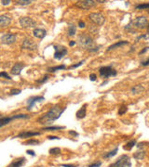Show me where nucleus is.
I'll return each mask as SVG.
<instances>
[{"label":"nucleus","instance_id":"f257e3e1","mask_svg":"<svg viewBox=\"0 0 149 167\" xmlns=\"http://www.w3.org/2000/svg\"><path fill=\"white\" fill-rule=\"evenodd\" d=\"M65 108L64 107H60V106H53L50 108L45 114H43L37 119V123H39L40 125H50L52 122H54L61 117V115L64 112Z\"/></svg>","mask_w":149,"mask_h":167},{"label":"nucleus","instance_id":"f03ea898","mask_svg":"<svg viewBox=\"0 0 149 167\" xmlns=\"http://www.w3.org/2000/svg\"><path fill=\"white\" fill-rule=\"evenodd\" d=\"M78 45L83 47V49H87L88 51H90V53H96L98 52L101 46H96L94 45L93 39L91 38L89 35L87 33H82L78 36Z\"/></svg>","mask_w":149,"mask_h":167},{"label":"nucleus","instance_id":"7ed1b4c3","mask_svg":"<svg viewBox=\"0 0 149 167\" xmlns=\"http://www.w3.org/2000/svg\"><path fill=\"white\" fill-rule=\"evenodd\" d=\"M30 115H27V114H16V115L13 116H6V117H0V128H2L4 126L8 125V123H10L13 120L15 119H29Z\"/></svg>","mask_w":149,"mask_h":167},{"label":"nucleus","instance_id":"20e7f679","mask_svg":"<svg viewBox=\"0 0 149 167\" xmlns=\"http://www.w3.org/2000/svg\"><path fill=\"white\" fill-rule=\"evenodd\" d=\"M99 74L101 77L107 79L109 77H114L118 74L116 69H114L112 66H103L99 69Z\"/></svg>","mask_w":149,"mask_h":167},{"label":"nucleus","instance_id":"39448f33","mask_svg":"<svg viewBox=\"0 0 149 167\" xmlns=\"http://www.w3.org/2000/svg\"><path fill=\"white\" fill-rule=\"evenodd\" d=\"M109 167H132L131 158L126 154L121 155L117 160V161H115L114 164H110Z\"/></svg>","mask_w":149,"mask_h":167},{"label":"nucleus","instance_id":"423d86ee","mask_svg":"<svg viewBox=\"0 0 149 167\" xmlns=\"http://www.w3.org/2000/svg\"><path fill=\"white\" fill-rule=\"evenodd\" d=\"M90 21L94 23L95 25H98V26H102L104 21H105V18L103 15L102 13L100 12H94V13H90Z\"/></svg>","mask_w":149,"mask_h":167},{"label":"nucleus","instance_id":"0eeeda50","mask_svg":"<svg viewBox=\"0 0 149 167\" xmlns=\"http://www.w3.org/2000/svg\"><path fill=\"white\" fill-rule=\"evenodd\" d=\"M97 1H92V0H83V1H78L75 6L80 9H85V10H89V9L92 8L96 6Z\"/></svg>","mask_w":149,"mask_h":167},{"label":"nucleus","instance_id":"6e6552de","mask_svg":"<svg viewBox=\"0 0 149 167\" xmlns=\"http://www.w3.org/2000/svg\"><path fill=\"white\" fill-rule=\"evenodd\" d=\"M53 47H54V49H55L54 55H53L55 60H62L64 56H66L67 52H68V51H67V49H66L65 46H64L54 45Z\"/></svg>","mask_w":149,"mask_h":167},{"label":"nucleus","instance_id":"1a4fd4ad","mask_svg":"<svg viewBox=\"0 0 149 167\" xmlns=\"http://www.w3.org/2000/svg\"><path fill=\"white\" fill-rule=\"evenodd\" d=\"M132 23L133 24V26L137 27L138 29H145L148 25V21L146 17L140 16V17H137L134 21H132Z\"/></svg>","mask_w":149,"mask_h":167},{"label":"nucleus","instance_id":"9d476101","mask_svg":"<svg viewBox=\"0 0 149 167\" xmlns=\"http://www.w3.org/2000/svg\"><path fill=\"white\" fill-rule=\"evenodd\" d=\"M19 23L22 28H34L36 25V22L30 17H22L19 20Z\"/></svg>","mask_w":149,"mask_h":167},{"label":"nucleus","instance_id":"9b49d317","mask_svg":"<svg viewBox=\"0 0 149 167\" xmlns=\"http://www.w3.org/2000/svg\"><path fill=\"white\" fill-rule=\"evenodd\" d=\"M0 40H1V43L4 45H11L16 42L17 35H14V33H5V35H3L1 36Z\"/></svg>","mask_w":149,"mask_h":167},{"label":"nucleus","instance_id":"f8f14e48","mask_svg":"<svg viewBox=\"0 0 149 167\" xmlns=\"http://www.w3.org/2000/svg\"><path fill=\"white\" fill-rule=\"evenodd\" d=\"M43 100H45V98L43 96H35V97H31L28 98L27 100V107L26 109L27 111H32V109L34 108V106L38 103V102H41Z\"/></svg>","mask_w":149,"mask_h":167},{"label":"nucleus","instance_id":"ddd939ff","mask_svg":"<svg viewBox=\"0 0 149 167\" xmlns=\"http://www.w3.org/2000/svg\"><path fill=\"white\" fill-rule=\"evenodd\" d=\"M22 49H28V50H36L37 49V44H36L30 38H25V39L22 41Z\"/></svg>","mask_w":149,"mask_h":167},{"label":"nucleus","instance_id":"4468645a","mask_svg":"<svg viewBox=\"0 0 149 167\" xmlns=\"http://www.w3.org/2000/svg\"><path fill=\"white\" fill-rule=\"evenodd\" d=\"M11 18L8 14H2L0 15V28H5L10 25Z\"/></svg>","mask_w":149,"mask_h":167},{"label":"nucleus","instance_id":"2eb2a0df","mask_svg":"<svg viewBox=\"0 0 149 167\" xmlns=\"http://www.w3.org/2000/svg\"><path fill=\"white\" fill-rule=\"evenodd\" d=\"M40 132H33V131H23L21 132L19 135L16 137L18 138H29V137H36V136H39L40 135Z\"/></svg>","mask_w":149,"mask_h":167},{"label":"nucleus","instance_id":"dca6fc26","mask_svg":"<svg viewBox=\"0 0 149 167\" xmlns=\"http://www.w3.org/2000/svg\"><path fill=\"white\" fill-rule=\"evenodd\" d=\"M23 68H24V64H23V63H22V62L15 63L11 68L10 73L13 75H20Z\"/></svg>","mask_w":149,"mask_h":167},{"label":"nucleus","instance_id":"f3484780","mask_svg":"<svg viewBox=\"0 0 149 167\" xmlns=\"http://www.w3.org/2000/svg\"><path fill=\"white\" fill-rule=\"evenodd\" d=\"M33 35L38 38V39H43L47 35V31L41 28H35L33 31Z\"/></svg>","mask_w":149,"mask_h":167},{"label":"nucleus","instance_id":"a211bd4d","mask_svg":"<svg viewBox=\"0 0 149 167\" xmlns=\"http://www.w3.org/2000/svg\"><path fill=\"white\" fill-rule=\"evenodd\" d=\"M126 45H129V42L128 41H118L117 43H115V44L111 45L110 46H108V49H106L107 52L111 51L113 49H118V47H121L123 46H126Z\"/></svg>","mask_w":149,"mask_h":167},{"label":"nucleus","instance_id":"6ab92c4d","mask_svg":"<svg viewBox=\"0 0 149 167\" xmlns=\"http://www.w3.org/2000/svg\"><path fill=\"white\" fill-rule=\"evenodd\" d=\"M86 114H87V104H85L83 107H81L78 112H76V115L78 119H83Z\"/></svg>","mask_w":149,"mask_h":167},{"label":"nucleus","instance_id":"aec40b11","mask_svg":"<svg viewBox=\"0 0 149 167\" xmlns=\"http://www.w3.org/2000/svg\"><path fill=\"white\" fill-rule=\"evenodd\" d=\"M25 161H26V159L24 158V157H22V158H20V159L12 161V163L8 167H21L25 164Z\"/></svg>","mask_w":149,"mask_h":167},{"label":"nucleus","instance_id":"412c9836","mask_svg":"<svg viewBox=\"0 0 149 167\" xmlns=\"http://www.w3.org/2000/svg\"><path fill=\"white\" fill-rule=\"evenodd\" d=\"M76 33V26L74 23H69L68 24V29H67V35L68 36H74Z\"/></svg>","mask_w":149,"mask_h":167},{"label":"nucleus","instance_id":"4be33fe9","mask_svg":"<svg viewBox=\"0 0 149 167\" xmlns=\"http://www.w3.org/2000/svg\"><path fill=\"white\" fill-rule=\"evenodd\" d=\"M131 91L132 94H135V95L141 94L145 91V87H143L142 85H134V87L131 89Z\"/></svg>","mask_w":149,"mask_h":167},{"label":"nucleus","instance_id":"5701e85b","mask_svg":"<svg viewBox=\"0 0 149 167\" xmlns=\"http://www.w3.org/2000/svg\"><path fill=\"white\" fill-rule=\"evenodd\" d=\"M64 69H66V66L64 64H62V65L54 66V67H50V68H48V71H49V73H56L57 71H61Z\"/></svg>","mask_w":149,"mask_h":167},{"label":"nucleus","instance_id":"b1692460","mask_svg":"<svg viewBox=\"0 0 149 167\" xmlns=\"http://www.w3.org/2000/svg\"><path fill=\"white\" fill-rule=\"evenodd\" d=\"M64 129V126H45L43 127L41 130L43 131H58V130H62Z\"/></svg>","mask_w":149,"mask_h":167},{"label":"nucleus","instance_id":"393cba45","mask_svg":"<svg viewBox=\"0 0 149 167\" xmlns=\"http://www.w3.org/2000/svg\"><path fill=\"white\" fill-rule=\"evenodd\" d=\"M118 151V147L115 148V149H114L113 150H111V151L107 152V153L104 154V158H105V159H110V158H112V157H114L115 155H117Z\"/></svg>","mask_w":149,"mask_h":167},{"label":"nucleus","instance_id":"a878e982","mask_svg":"<svg viewBox=\"0 0 149 167\" xmlns=\"http://www.w3.org/2000/svg\"><path fill=\"white\" fill-rule=\"evenodd\" d=\"M133 157L136 160H143L146 157V151L145 150H138L133 154Z\"/></svg>","mask_w":149,"mask_h":167},{"label":"nucleus","instance_id":"bb28decb","mask_svg":"<svg viewBox=\"0 0 149 167\" xmlns=\"http://www.w3.org/2000/svg\"><path fill=\"white\" fill-rule=\"evenodd\" d=\"M136 144H137V142H136L135 139L129 141L126 144V146H124V150H131L134 146H136Z\"/></svg>","mask_w":149,"mask_h":167},{"label":"nucleus","instance_id":"cd10ccee","mask_svg":"<svg viewBox=\"0 0 149 167\" xmlns=\"http://www.w3.org/2000/svg\"><path fill=\"white\" fill-rule=\"evenodd\" d=\"M135 9H149V3L138 4L135 6Z\"/></svg>","mask_w":149,"mask_h":167},{"label":"nucleus","instance_id":"c85d7f7f","mask_svg":"<svg viewBox=\"0 0 149 167\" xmlns=\"http://www.w3.org/2000/svg\"><path fill=\"white\" fill-rule=\"evenodd\" d=\"M32 3V1H29V0H17L16 4L20 5V6H27V5H30Z\"/></svg>","mask_w":149,"mask_h":167},{"label":"nucleus","instance_id":"c756f323","mask_svg":"<svg viewBox=\"0 0 149 167\" xmlns=\"http://www.w3.org/2000/svg\"><path fill=\"white\" fill-rule=\"evenodd\" d=\"M50 153L52 155H57L61 153V149L60 148H52L50 150Z\"/></svg>","mask_w":149,"mask_h":167},{"label":"nucleus","instance_id":"7c9ffc66","mask_svg":"<svg viewBox=\"0 0 149 167\" xmlns=\"http://www.w3.org/2000/svg\"><path fill=\"white\" fill-rule=\"evenodd\" d=\"M38 144H40V141L36 139H30L25 142V145H38Z\"/></svg>","mask_w":149,"mask_h":167},{"label":"nucleus","instance_id":"2f4dec72","mask_svg":"<svg viewBox=\"0 0 149 167\" xmlns=\"http://www.w3.org/2000/svg\"><path fill=\"white\" fill-rule=\"evenodd\" d=\"M127 111H128V108L126 106H124V105H122V106L119 108L118 114H119V115H123V114H125L127 112Z\"/></svg>","mask_w":149,"mask_h":167},{"label":"nucleus","instance_id":"473e14b6","mask_svg":"<svg viewBox=\"0 0 149 167\" xmlns=\"http://www.w3.org/2000/svg\"><path fill=\"white\" fill-rule=\"evenodd\" d=\"M0 78H5V79H8V80H11V77L8 75V73L7 71H2L0 73Z\"/></svg>","mask_w":149,"mask_h":167},{"label":"nucleus","instance_id":"72a5a7b5","mask_svg":"<svg viewBox=\"0 0 149 167\" xmlns=\"http://www.w3.org/2000/svg\"><path fill=\"white\" fill-rule=\"evenodd\" d=\"M84 63H85V60L79 61V62H78L76 64H73V65H71V66H70V69H76V68H78L79 66L83 65Z\"/></svg>","mask_w":149,"mask_h":167},{"label":"nucleus","instance_id":"f704fd0d","mask_svg":"<svg viewBox=\"0 0 149 167\" xmlns=\"http://www.w3.org/2000/svg\"><path fill=\"white\" fill-rule=\"evenodd\" d=\"M148 38H149V35H147V33H143V35H141L137 36L136 41H139V40H141V39H146V40H147Z\"/></svg>","mask_w":149,"mask_h":167},{"label":"nucleus","instance_id":"c9c22d12","mask_svg":"<svg viewBox=\"0 0 149 167\" xmlns=\"http://www.w3.org/2000/svg\"><path fill=\"white\" fill-rule=\"evenodd\" d=\"M49 77H50V76L48 75V74H46L45 76H43L42 79H40V80H37L36 82H37L38 84H43V83H45L46 81H48V79H49Z\"/></svg>","mask_w":149,"mask_h":167},{"label":"nucleus","instance_id":"e433bc0d","mask_svg":"<svg viewBox=\"0 0 149 167\" xmlns=\"http://www.w3.org/2000/svg\"><path fill=\"white\" fill-rule=\"evenodd\" d=\"M22 93V90L21 89H12L10 91V95L11 96H15V95H19Z\"/></svg>","mask_w":149,"mask_h":167},{"label":"nucleus","instance_id":"4c0bfd02","mask_svg":"<svg viewBox=\"0 0 149 167\" xmlns=\"http://www.w3.org/2000/svg\"><path fill=\"white\" fill-rule=\"evenodd\" d=\"M101 165H102V161H96V163L90 164L88 167H100Z\"/></svg>","mask_w":149,"mask_h":167},{"label":"nucleus","instance_id":"58836bf2","mask_svg":"<svg viewBox=\"0 0 149 167\" xmlns=\"http://www.w3.org/2000/svg\"><path fill=\"white\" fill-rule=\"evenodd\" d=\"M96 78H97V76H96L95 73H91L90 75V80L91 81V82H94V81H96Z\"/></svg>","mask_w":149,"mask_h":167},{"label":"nucleus","instance_id":"ea45409f","mask_svg":"<svg viewBox=\"0 0 149 167\" xmlns=\"http://www.w3.org/2000/svg\"><path fill=\"white\" fill-rule=\"evenodd\" d=\"M68 134L70 136H73V137H78V133H76V131H73V130L68 131Z\"/></svg>","mask_w":149,"mask_h":167},{"label":"nucleus","instance_id":"a19ab883","mask_svg":"<svg viewBox=\"0 0 149 167\" xmlns=\"http://www.w3.org/2000/svg\"><path fill=\"white\" fill-rule=\"evenodd\" d=\"M141 65H142V66H148V65H149V58H148L147 60H146L142 61Z\"/></svg>","mask_w":149,"mask_h":167},{"label":"nucleus","instance_id":"79ce46f5","mask_svg":"<svg viewBox=\"0 0 149 167\" xmlns=\"http://www.w3.org/2000/svg\"><path fill=\"white\" fill-rule=\"evenodd\" d=\"M48 139H50V140H53V139L59 140V139H60V137H56V136H49V137H48Z\"/></svg>","mask_w":149,"mask_h":167},{"label":"nucleus","instance_id":"37998d69","mask_svg":"<svg viewBox=\"0 0 149 167\" xmlns=\"http://www.w3.org/2000/svg\"><path fill=\"white\" fill-rule=\"evenodd\" d=\"M147 50H149V46H146V47H145V49H142L140 52H139V55L145 54V53H146V52Z\"/></svg>","mask_w":149,"mask_h":167},{"label":"nucleus","instance_id":"c03bdc74","mask_svg":"<svg viewBox=\"0 0 149 167\" xmlns=\"http://www.w3.org/2000/svg\"><path fill=\"white\" fill-rule=\"evenodd\" d=\"M78 27H80V28H85V27H86V23H85L84 21H78Z\"/></svg>","mask_w":149,"mask_h":167},{"label":"nucleus","instance_id":"a18cd8bd","mask_svg":"<svg viewBox=\"0 0 149 167\" xmlns=\"http://www.w3.org/2000/svg\"><path fill=\"white\" fill-rule=\"evenodd\" d=\"M10 0H8V1H5V0H2L1 1V4L3 5V6H8V5L10 4Z\"/></svg>","mask_w":149,"mask_h":167},{"label":"nucleus","instance_id":"49530a36","mask_svg":"<svg viewBox=\"0 0 149 167\" xmlns=\"http://www.w3.org/2000/svg\"><path fill=\"white\" fill-rule=\"evenodd\" d=\"M26 152H27V154H29V155H32V156H36V153H35V151H34V150H28Z\"/></svg>","mask_w":149,"mask_h":167},{"label":"nucleus","instance_id":"de8ad7c7","mask_svg":"<svg viewBox=\"0 0 149 167\" xmlns=\"http://www.w3.org/2000/svg\"><path fill=\"white\" fill-rule=\"evenodd\" d=\"M62 167H78L76 165H73V164H62Z\"/></svg>","mask_w":149,"mask_h":167},{"label":"nucleus","instance_id":"09e8293b","mask_svg":"<svg viewBox=\"0 0 149 167\" xmlns=\"http://www.w3.org/2000/svg\"><path fill=\"white\" fill-rule=\"evenodd\" d=\"M76 44V41H70V42H69V46H74Z\"/></svg>","mask_w":149,"mask_h":167},{"label":"nucleus","instance_id":"8fccbe9b","mask_svg":"<svg viewBox=\"0 0 149 167\" xmlns=\"http://www.w3.org/2000/svg\"><path fill=\"white\" fill-rule=\"evenodd\" d=\"M146 28H147V35H149V24L147 25V27H146Z\"/></svg>","mask_w":149,"mask_h":167},{"label":"nucleus","instance_id":"3c124183","mask_svg":"<svg viewBox=\"0 0 149 167\" xmlns=\"http://www.w3.org/2000/svg\"><path fill=\"white\" fill-rule=\"evenodd\" d=\"M37 167H40V166H37Z\"/></svg>","mask_w":149,"mask_h":167},{"label":"nucleus","instance_id":"603ef678","mask_svg":"<svg viewBox=\"0 0 149 167\" xmlns=\"http://www.w3.org/2000/svg\"><path fill=\"white\" fill-rule=\"evenodd\" d=\"M148 14H149V11H148Z\"/></svg>","mask_w":149,"mask_h":167}]
</instances>
